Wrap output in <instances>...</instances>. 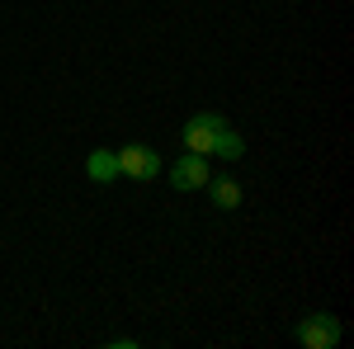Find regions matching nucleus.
<instances>
[{
  "label": "nucleus",
  "instance_id": "1",
  "mask_svg": "<svg viewBox=\"0 0 354 349\" xmlns=\"http://www.w3.org/2000/svg\"><path fill=\"white\" fill-rule=\"evenodd\" d=\"M340 340V317H330V312H312V317H302L298 321V345L302 349H330Z\"/></svg>",
  "mask_w": 354,
  "mask_h": 349
},
{
  "label": "nucleus",
  "instance_id": "2",
  "mask_svg": "<svg viewBox=\"0 0 354 349\" xmlns=\"http://www.w3.org/2000/svg\"><path fill=\"white\" fill-rule=\"evenodd\" d=\"M208 180H213V165H208V156H198V151H185L180 161L170 165V185L185 189V194L189 189H203Z\"/></svg>",
  "mask_w": 354,
  "mask_h": 349
},
{
  "label": "nucleus",
  "instance_id": "3",
  "mask_svg": "<svg viewBox=\"0 0 354 349\" xmlns=\"http://www.w3.org/2000/svg\"><path fill=\"white\" fill-rule=\"evenodd\" d=\"M118 175L156 180V175H161V156H156L151 147H123V151H118Z\"/></svg>",
  "mask_w": 354,
  "mask_h": 349
},
{
  "label": "nucleus",
  "instance_id": "4",
  "mask_svg": "<svg viewBox=\"0 0 354 349\" xmlns=\"http://www.w3.org/2000/svg\"><path fill=\"white\" fill-rule=\"evenodd\" d=\"M222 123H227L222 113H194L189 123H185V147H189V151H198V156H208V151H213V137H218Z\"/></svg>",
  "mask_w": 354,
  "mask_h": 349
},
{
  "label": "nucleus",
  "instance_id": "5",
  "mask_svg": "<svg viewBox=\"0 0 354 349\" xmlns=\"http://www.w3.org/2000/svg\"><path fill=\"white\" fill-rule=\"evenodd\" d=\"M85 175H90L95 185H113V180H118V151L95 147V151L85 156Z\"/></svg>",
  "mask_w": 354,
  "mask_h": 349
},
{
  "label": "nucleus",
  "instance_id": "6",
  "mask_svg": "<svg viewBox=\"0 0 354 349\" xmlns=\"http://www.w3.org/2000/svg\"><path fill=\"white\" fill-rule=\"evenodd\" d=\"M208 156H218V161H241L245 156V142H241V133L232 128V123H222L218 128V137H213V151Z\"/></svg>",
  "mask_w": 354,
  "mask_h": 349
},
{
  "label": "nucleus",
  "instance_id": "7",
  "mask_svg": "<svg viewBox=\"0 0 354 349\" xmlns=\"http://www.w3.org/2000/svg\"><path fill=\"white\" fill-rule=\"evenodd\" d=\"M208 185H213V203H218L222 213L241 208V185H236L232 175H218V180H208Z\"/></svg>",
  "mask_w": 354,
  "mask_h": 349
}]
</instances>
